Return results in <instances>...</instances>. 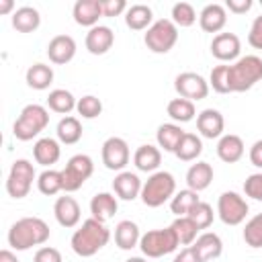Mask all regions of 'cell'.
Here are the masks:
<instances>
[{
  "label": "cell",
  "mask_w": 262,
  "mask_h": 262,
  "mask_svg": "<svg viewBox=\"0 0 262 262\" xmlns=\"http://www.w3.org/2000/svg\"><path fill=\"white\" fill-rule=\"evenodd\" d=\"M49 225L39 217H23L12 223L8 229V244L14 250H29L33 246H41L49 239Z\"/></svg>",
  "instance_id": "6da1fadb"
},
{
  "label": "cell",
  "mask_w": 262,
  "mask_h": 262,
  "mask_svg": "<svg viewBox=\"0 0 262 262\" xmlns=\"http://www.w3.org/2000/svg\"><path fill=\"white\" fill-rule=\"evenodd\" d=\"M111 239V231L106 229V225L94 217L86 219L82 223L80 229L74 231L72 235V250L82 256V258H88V256H94L98 250H102Z\"/></svg>",
  "instance_id": "7a4b0ae2"
},
{
  "label": "cell",
  "mask_w": 262,
  "mask_h": 262,
  "mask_svg": "<svg viewBox=\"0 0 262 262\" xmlns=\"http://www.w3.org/2000/svg\"><path fill=\"white\" fill-rule=\"evenodd\" d=\"M262 80V59L258 55L239 57L229 66V88L231 92H246Z\"/></svg>",
  "instance_id": "3957f363"
},
{
  "label": "cell",
  "mask_w": 262,
  "mask_h": 262,
  "mask_svg": "<svg viewBox=\"0 0 262 262\" xmlns=\"http://www.w3.org/2000/svg\"><path fill=\"white\" fill-rule=\"evenodd\" d=\"M49 123V113L41 104H27L12 125V133L20 141H29L39 135Z\"/></svg>",
  "instance_id": "277c9868"
},
{
  "label": "cell",
  "mask_w": 262,
  "mask_h": 262,
  "mask_svg": "<svg viewBox=\"0 0 262 262\" xmlns=\"http://www.w3.org/2000/svg\"><path fill=\"white\" fill-rule=\"evenodd\" d=\"M176 190V180L170 172H154L141 186V201L147 207L164 205Z\"/></svg>",
  "instance_id": "5b68a950"
},
{
  "label": "cell",
  "mask_w": 262,
  "mask_h": 262,
  "mask_svg": "<svg viewBox=\"0 0 262 262\" xmlns=\"http://www.w3.org/2000/svg\"><path fill=\"white\" fill-rule=\"evenodd\" d=\"M178 246H180V242H178L176 231L172 229V225L170 227H164V229H149L139 239V248H141V252L147 258L166 256V254L174 252Z\"/></svg>",
  "instance_id": "8992f818"
},
{
  "label": "cell",
  "mask_w": 262,
  "mask_h": 262,
  "mask_svg": "<svg viewBox=\"0 0 262 262\" xmlns=\"http://www.w3.org/2000/svg\"><path fill=\"white\" fill-rule=\"evenodd\" d=\"M143 41H145L149 51H154V53H168L176 45V41H178V29L172 23V18H160V20H156L147 29Z\"/></svg>",
  "instance_id": "52a82bcc"
},
{
  "label": "cell",
  "mask_w": 262,
  "mask_h": 262,
  "mask_svg": "<svg viewBox=\"0 0 262 262\" xmlns=\"http://www.w3.org/2000/svg\"><path fill=\"white\" fill-rule=\"evenodd\" d=\"M94 172V164L90 160V156L86 154H76L70 158V162L66 164V168L61 170L63 176V190L66 192H74L78 190Z\"/></svg>",
  "instance_id": "ba28073f"
},
{
  "label": "cell",
  "mask_w": 262,
  "mask_h": 262,
  "mask_svg": "<svg viewBox=\"0 0 262 262\" xmlns=\"http://www.w3.org/2000/svg\"><path fill=\"white\" fill-rule=\"evenodd\" d=\"M35 180V168L29 160H16L10 168L8 180H6V190L12 199H23L29 194L31 184Z\"/></svg>",
  "instance_id": "9c48e42d"
},
{
  "label": "cell",
  "mask_w": 262,
  "mask_h": 262,
  "mask_svg": "<svg viewBox=\"0 0 262 262\" xmlns=\"http://www.w3.org/2000/svg\"><path fill=\"white\" fill-rule=\"evenodd\" d=\"M217 213H219V217L225 225H239L248 215V203L237 192L227 190L219 196Z\"/></svg>",
  "instance_id": "30bf717a"
},
{
  "label": "cell",
  "mask_w": 262,
  "mask_h": 262,
  "mask_svg": "<svg viewBox=\"0 0 262 262\" xmlns=\"http://www.w3.org/2000/svg\"><path fill=\"white\" fill-rule=\"evenodd\" d=\"M174 88H176L180 98H186V100H192V102L194 100H203L209 94V82L196 72L178 74L176 80H174Z\"/></svg>",
  "instance_id": "8fae6325"
},
{
  "label": "cell",
  "mask_w": 262,
  "mask_h": 262,
  "mask_svg": "<svg viewBox=\"0 0 262 262\" xmlns=\"http://www.w3.org/2000/svg\"><path fill=\"white\" fill-rule=\"evenodd\" d=\"M102 164L108 170H123L129 164V145L121 137H108L102 143Z\"/></svg>",
  "instance_id": "7c38bea8"
},
{
  "label": "cell",
  "mask_w": 262,
  "mask_h": 262,
  "mask_svg": "<svg viewBox=\"0 0 262 262\" xmlns=\"http://www.w3.org/2000/svg\"><path fill=\"white\" fill-rule=\"evenodd\" d=\"M242 41L235 33H217L211 41V53L219 61H231L239 55Z\"/></svg>",
  "instance_id": "4fadbf2b"
},
{
  "label": "cell",
  "mask_w": 262,
  "mask_h": 262,
  "mask_svg": "<svg viewBox=\"0 0 262 262\" xmlns=\"http://www.w3.org/2000/svg\"><path fill=\"white\" fill-rule=\"evenodd\" d=\"M115 43V33L106 25H96L86 33V49L92 55H104Z\"/></svg>",
  "instance_id": "5bb4252c"
},
{
  "label": "cell",
  "mask_w": 262,
  "mask_h": 262,
  "mask_svg": "<svg viewBox=\"0 0 262 262\" xmlns=\"http://www.w3.org/2000/svg\"><path fill=\"white\" fill-rule=\"evenodd\" d=\"M47 55L57 66H63V63L72 61L74 55H76V41H74V37L63 35V33L55 35L49 41V45H47Z\"/></svg>",
  "instance_id": "9a60e30c"
},
{
  "label": "cell",
  "mask_w": 262,
  "mask_h": 262,
  "mask_svg": "<svg viewBox=\"0 0 262 262\" xmlns=\"http://www.w3.org/2000/svg\"><path fill=\"white\" fill-rule=\"evenodd\" d=\"M199 23H201V29L207 31V33H219L225 23H227V10L223 4L219 2H213V4H207L201 14H199Z\"/></svg>",
  "instance_id": "2e32d148"
},
{
  "label": "cell",
  "mask_w": 262,
  "mask_h": 262,
  "mask_svg": "<svg viewBox=\"0 0 262 262\" xmlns=\"http://www.w3.org/2000/svg\"><path fill=\"white\" fill-rule=\"evenodd\" d=\"M223 127H225V121H223V115L217 108H205L196 117V129L207 139L219 137L223 133Z\"/></svg>",
  "instance_id": "e0dca14e"
},
{
  "label": "cell",
  "mask_w": 262,
  "mask_h": 262,
  "mask_svg": "<svg viewBox=\"0 0 262 262\" xmlns=\"http://www.w3.org/2000/svg\"><path fill=\"white\" fill-rule=\"evenodd\" d=\"M141 180L133 172H119L113 180V190L123 201H133L141 194Z\"/></svg>",
  "instance_id": "ac0fdd59"
},
{
  "label": "cell",
  "mask_w": 262,
  "mask_h": 262,
  "mask_svg": "<svg viewBox=\"0 0 262 262\" xmlns=\"http://www.w3.org/2000/svg\"><path fill=\"white\" fill-rule=\"evenodd\" d=\"M53 213H55V219L61 227H74L80 221V205L74 196H68V194L59 196L55 201Z\"/></svg>",
  "instance_id": "d6986e66"
},
{
  "label": "cell",
  "mask_w": 262,
  "mask_h": 262,
  "mask_svg": "<svg viewBox=\"0 0 262 262\" xmlns=\"http://www.w3.org/2000/svg\"><path fill=\"white\" fill-rule=\"evenodd\" d=\"M102 16L100 0H78L74 4V20L82 27H96L98 18Z\"/></svg>",
  "instance_id": "ffe728a7"
},
{
  "label": "cell",
  "mask_w": 262,
  "mask_h": 262,
  "mask_svg": "<svg viewBox=\"0 0 262 262\" xmlns=\"http://www.w3.org/2000/svg\"><path fill=\"white\" fill-rule=\"evenodd\" d=\"M192 248L196 250L201 262H207V260H215V258L221 256V252H223V242H221V237H219L217 233L205 231L203 235H199V237L194 239Z\"/></svg>",
  "instance_id": "44dd1931"
},
{
  "label": "cell",
  "mask_w": 262,
  "mask_h": 262,
  "mask_svg": "<svg viewBox=\"0 0 262 262\" xmlns=\"http://www.w3.org/2000/svg\"><path fill=\"white\" fill-rule=\"evenodd\" d=\"M117 209H119V203H117V199L111 192H96L92 196V201H90V213H92V217L98 219V221H102V223L108 221L111 217H115Z\"/></svg>",
  "instance_id": "7402d4cb"
},
{
  "label": "cell",
  "mask_w": 262,
  "mask_h": 262,
  "mask_svg": "<svg viewBox=\"0 0 262 262\" xmlns=\"http://www.w3.org/2000/svg\"><path fill=\"white\" fill-rule=\"evenodd\" d=\"M217 156L225 164H235L244 156V141H242V137L235 135V133L223 135L219 139V143H217Z\"/></svg>",
  "instance_id": "603a6c76"
},
{
  "label": "cell",
  "mask_w": 262,
  "mask_h": 262,
  "mask_svg": "<svg viewBox=\"0 0 262 262\" xmlns=\"http://www.w3.org/2000/svg\"><path fill=\"white\" fill-rule=\"evenodd\" d=\"M151 20H154L151 8H149L147 4H141V2L131 4V6L127 8V12H125V23H127V27L133 29V31L149 29V27L154 25Z\"/></svg>",
  "instance_id": "cb8c5ba5"
},
{
  "label": "cell",
  "mask_w": 262,
  "mask_h": 262,
  "mask_svg": "<svg viewBox=\"0 0 262 262\" xmlns=\"http://www.w3.org/2000/svg\"><path fill=\"white\" fill-rule=\"evenodd\" d=\"M211 180H213V168L209 162H196L186 172V184L194 192L205 190L211 184Z\"/></svg>",
  "instance_id": "d4e9b609"
},
{
  "label": "cell",
  "mask_w": 262,
  "mask_h": 262,
  "mask_svg": "<svg viewBox=\"0 0 262 262\" xmlns=\"http://www.w3.org/2000/svg\"><path fill=\"white\" fill-rule=\"evenodd\" d=\"M41 25V14L35 6H20L12 12V27L18 33H33Z\"/></svg>",
  "instance_id": "484cf974"
},
{
  "label": "cell",
  "mask_w": 262,
  "mask_h": 262,
  "mask_svg": "<svg viewBox=\"0 0 262 262\" xmlns=\"http://www.w3.org/2000/svg\"><path fill=\"white\" fill-rule=\"evenodd\" d=\"M133 162L141 172H154L162 164V151L156 145H139L133 154Z\"/></svg>",
  "instance_id": "4316f807"
},
{
  "label": "cell",
  "mask_w": 262,
  "mask_h": 262,
  "mask_svg": "<svg viewBox=\"0 0 262 262\" xmlns=\"http://www.w3.org/2000/svg\"><path fill=\"white\" fill-rule=\"evenodd\" d=\"M141 235H139V227L137 223L125 219V221H119L117 227H115V244L121 248V250H131L139 244Z\"/></svg>",
  "instance_id": "83f0119b"
},
{
  "label": "cell",
  "mask_w": 262,
  "mask_h": 262,
  "mask_svg": "<svg viewBox=\"0 0 262 262\" xmlns=\"http://www.w3.org/2000/svg\"><path fill=\"white\" fill-rule=\"evenodd\" d=\"M59 143L55 141V139H51V137H43V139H39L37 143H35V147H33V156H35V160H37V164H41V166H51V164H55L57 160H59Z\"/></svg>",
  "instance_id": "f1b7e54d"
},
{
  "label": "cell",
  "mask_w": 262,
  "mask_h": 262,
  "mask_svg": "<svg viewBox=\"0 0 262 262\" xmlns=\"http://www.w3.org/2000/svg\"><path fill=\"white\" fill-rule=\"evenodd\" d=\"M201 151H203L201 139H199L194 133L184 131L182 139L178 141V145H176V149H174V156H176L178 160H182V162H192V160H196V158L201 156Z\"/></svg>",
  "instance_id": "f546056e"
},
{
  "label": "cell",
  "mask_w": 262,
  "mask_h": 262,
  "mask_svg": "<svg viewBox=\"0 0 262 262\" xmlns=\"http://www.w3.org/2000/svg\"><path fill=\"white\" fill-rule=\"evenodd\" d=\"M53 82V70L45 63H33L27 70V84L35 90H45Z\"/></svg>",
  "instance_id": "4dcf8cb0"
},
{
  "label": "cell",
  "mask_w": 262,
  "mask_h": 262,
  "mask_svg": "<svg viewBox=\"0 0 262 262\" xmlns=\"http://www.w3.org/2000/svg\"><path fill=\"white\" fill-rule=\"evenodd\" d=\"M47 104H49V108H51L53 113L68 115V113H72V111L76 108L78 102H76V98H74V94H72L70 90L55 88V90L49 92V96H47Z\"/></svg>",
  "instance_id": "1f68e13d"
},
{
  "label": "cell",
  "mask_w": 262,
  "mask_h": 262,
  "mask_svg": "<svg viewBox=\"0 0 262 262\" xmlns=\"http://www.w3.org/2000/svg\"><path fill=\"white\" fill-rule=\"evenodd\" d=\"M182 135H184V131L180 129V125H174V123H164V125H160V127H158V133H156L158 145H160L164 151H174L176 145H178V141L182 139Z\"/></svg>",
  "instance_id": "d6a6232c"
},
{
  "label": "cell",
  "mask_w": 262,
  "mask_h": 262,
  "mask_svg": "<svg viewBox=\"0 0 262 262\" xmlns=\"http://www.w3.org/2000/svg\"><path fill=\"white\" fill-rule=\"evenodd\" d=\"M57 137H59V141H63L66 145H72V143L80 141V137H82V123H80L76 117H72V115L63 117V119L57 123Z\"/></svg>",
  "instance_id": "836d02e7"
},
{
  "label": "cell",
  "mask_w": 262,
  "mask_h": 262,
  "mask_svg": "<svg viewBox=\"0 0 262 262\" xmlns=\"http://www.w3.org/2000/svg\"><path fill=\"white\" fill-rule=\"evenodd\" d=\"M168 115L178 121V123H188L194 119V102L192 100H186V98H172L168 102Z\"/></svg>",
  "instance_id": "e575fe53"
},
{
  "label": "cell",
  "mask_w": 262,
  "mask_h": 262,
  "mask_svg": "<svg viewBox=\"0 0 262 262\" xmlns=\"http://www.w3.org/2000/svg\"><path fill=\"white\" fill-rule=\"evenodd\" d=\"M199 201H201L199 194H196L194 190L186 188V190H180V192H176V194L172 196L170 209H172V213H174L176 217H184V215H188V211H190Z\"/></svg>",
  "instance_id": "d590c367"
},
{
  "label": "cell",
  "mask_w": 262,
  "mask_h": 262,
  "mask_svg": "<svg viewBox=\"0 0 262 262\" xmlns=\"http://www.w3.org/2000/svg\"><path fill=\"white\" fill-rule=\"evenodd\" d=\"M37 186L43 194L53 196L59 190H63V176L57 170H45V172H41V176L37 180Z\"/></svg>",
  "instance_id": "8d00e7d4"
},
{
  "label": "cell",
  "mask_w": 262,
  "mask_h": 262,
  "mask_svg": "<svg viewBox=\"0 0 262 262\" xmlns=\"http://www.w3.org/2000/svg\"><path fill=\"white\" fill-rule=\"evenodd\" d=\"M172 229L176 231V237L182 246H190L194 239H196V231L199 227L194 225V221L190 217H176L174 223H172Z\"/></svg>",
  "instance_id": "74e56055"
},
{
  "label": "cell",
  "mask_w": 262,
  "mask_h": 262,
  "mask_svg": "<svg viewBox=\"0 0 262 262\" xmlns=\"http://www.w3.org/2000/svg\"><path fill=\"white\" fill-rule=\"evenodd\" d=\"M196 20L194 6L190 2H176L172 6V23L178 27H190Z\"/></svg>",
  "instance_id": "f35d334b"
},
{
  "label": "cell",
  "mask_w": 262,
  "mask_h": 262,
  "mask_svg": "<svg viewBox=\"0 0 262 262\" xmlns=\"http://www.w3.org/2000/svg\"><path fill=\"white\" fill-rule=\"evenodd\" d=\"M244 239L250 248H262V213L254 215L244 227Z\"/></svg>",
  "instance_id": "ab89813d"
},
{
  "label": "cell",
  "mask_w": 262,
  "mask_h": 262,
  "mask_svg": "<svg viewBox=\"0 0 262 262\" xmlns=\"http://www.w3.org/2000/svg\"><path fill=\"white\" fill-rule=\"evenodd\" d=\"M186 217H190L199 229H207V227L213 223V209H211V205H209V203L199 201V203L188 211V215H186Z\"/></svg>",
  "instance_id": "60d3db41"
},
{
  "label": "cell",
  "mask_w": 262,
  "mask_h": 262,
  "mask_svg": "<svg viewBox=\"0 0 262 262\" xmlns=\"http://www.w3.org/2000/svg\"><path fill=\"white\" fill-rule=\"evenodd\" d=\"M209 84L219 94L231 92V88H229V66H217V68H213L211 70V76H209Z\"/></svg>",
  "instance_id": "b9f144b4"
},
{
  "label": "cell",
  "mask_w": 262,
  "mask_h": 262,
  "mask_svg": "<svg viewBox=\"0 0 262 262\" xmlns=\"http://www.w3.org/2000/svg\"><path fill=\"white\" fill-rule=\"evenodd\" d=\"M76 111H78V115H82L84 119H94V117H98V115L102 113V102H100V98H96V96H92V94H86V96H82V98L78 100Z\"/></svg>",
  "instance_id": "7bdbcfd3"
},
{
  "label": "cell",
  "mask_w": 262,
  "mask_h": 262,
  "mask_svg": "<svg viewBox=\"0 0 262 262\" xmlns=\"http://www.w3.org/2000/svg\"><path fill=\"white\" fill-rule=\"evenodd\" d=\"M244 190H246L248 196L260 201V199H262V174H252V176H248L246 182H244Z\"/></svg>",
  "instance_id": "ee69618b"
},
{
  "label": "cell",
  "mask_w": 262,
  "mask_h": 262,
  "mask_svg": "<svg viewBox=\"0 0 262 262\" xmlns=\"http://www.w3.org/2000/svg\"><path fill=\"white\" fill-rule=\"evenodd\" d=\"M33 262H63L61 260V252L57 248H51V246H43L35 252V258Z\"/></svg>",
  "instance_id": "f6af8a7d"
},
{
  "label": "cell",
  "mask_w": 262,
  "mask_h": 262,
  "mask_svg": "<svg viewBox=\"0 0 262 262\" xmlns=\"http://www.w3.org/2000/svg\"><path fill=\"white\" fill-rule=\"evenodd\" d=\"M102 4V16H119L121 12H127L125 0H100Z\"/></svg>",
  "instance_id": "bcb514c9"
},
{
  "label": "cell",
  "mask_w": 262,
  "mask_h": 262,
  "mask_svg": "<svg viewBox=\"0 0 262 262\" xmlns=\"http://www.w3.org/2000/svg\"><path fill=\"white\" fill-rule=\"evenodd\" d=\"M248 43L254 49H262V14L254 18V23L250 27V33H248Z\"/></svg>",
  "instance_id": "7dc6e473"
},
{
  "label": "cell",
  "mask_w": 262,
  "mask_h": 262,
  "mask_svg": "<svg viewBox=\"0 0 262 262\" xmlns=\"http://www.w3.org/2000/svg\"><path fill=\"white\" fill-rule=\"evenodd\" d=\"M225 8H229V12L244 14V12H248L252 8V0H227Z\"/></svg>",
  "instance_id": "c3c4849f"
},
{
  "label": "cell",
  "mask_w": 262,
  "mask_h": 262,
  "mask_svg": "<svg viewBox=\"0 0 262 262\" xmlns=\"http://www.w3.org/2000/svg\"><path fill=\"white\" fill-rule=\"evenodd\" d=\"M174 262H201V258H199V254H196V250L192 246H186L176 254Z\"/></svg>",
  "instance_id": "681fc988"
},
{
  "label": "cell",
  "mask_w": 262,
  "mask_h": 262,
  "mask_svg": "<svg viewBox=\"0 0 262 262\" xmlns=\"http://www.w3.org/2000/svg\"><path fill=\"white\" fill-rule=\"evenodd\" d=\"M250 162L256 168H262V139H258L252 147H250Z\"/></svg>",
  "instance_id": "f907efd6"
},
{
  "label": "cell",
  "mask_w": 262,
  "mask_h": 262,
  "mask_svg": "<svg viewBox=\"0 0 262 262\" xmlns=\"http://www.w3.org/2000/svg\"><path fill=\"white\" fill-rule=\"evenodd\" d=\"M0 262H18V258L10 250H0Z\"/></svg>",
  "instance_id": "816d5d0a"
},
{
  "label": "cell",
  "mask_w": 262,
  "mask_h": 262,
  "mask_svg": "<svg viewBox=\"0 0 262 262\" xmlns=\"http://www.w3.org/2000/svg\"><path fill=\"white\" fill-rule=\"evenodd\" d=\"M12 6H14V2H12V0H0V14L10 12V10H12Z\"/></svg>",
  "instance_id": "f5cc1de1"
},
{
  "label": "cell",
  "mask_w": 262,
  "mask_h": 262,
  "mask_svg": "<svg viewBox=\"0 0 262 262\" xmlns=\"http://www.w3.org/2000/svg\"><path fill=\"white\" fill-rule=\"evenodd\" d=\"M125 262H147V260H143V258H139V256H133V258H127Z\"/></svg>",
  "instance_id": "db71d44e"
},
{
  "label": "cell",
  "mask_w": 262,
  "mask_h": 262,
  "mask_svg": "<svg viewBox=\"0 0 262 262\" xmlns=\"http://www.w3.org/2000/svg\"><path fill=\"white\" fill-rule=\"evenodd\" d=\"M260 4H262V0H260Z\"/></svg>",
  "instance_id": "11a10c76"
},
{
  "label": "cell",
  "mask_w": 262,
  "mask_h": 262,
  "mask_svg": "<svg viewBox=\"0 0 262 262\" xmlns=\"http://www.w3.org/2000/svg\"><path fill=\"white\" fill-rule=\"evenodd\" d=\"M260 201H262V199H260Z\"/></svg>",
  "instance_id": "9f6ffc18"
}]
</instances>
